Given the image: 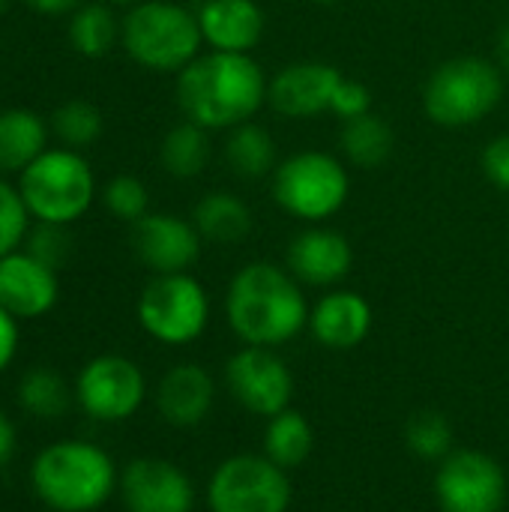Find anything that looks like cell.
<instances>
[{"instance_id":"6da1fadb","label":"cell","mask_w":509,"mask_h":512,"mask_svg":"<svg viewBox=\"0 0 509 512\" xmlns=\"http://www.w3.org/2000/svg\"><path fill=\"white\" fill-rule=\"evenodd\" d=\"M309 300L285 264L249 261L225 291V321L243 345L282 348L309 330Z\"/></svg>"},{"instance_id":"7a4b0ae2","label":"cell","mask_w":509,"mask_h":512,"mask_svg":"<svg viewBox=\"0 0 509 512\" xmlns=\"http://www.w3.org/2000/svg\"><path fill=\"white\" fill-rule=\"evenodd\" d=\"M270 78L252 54L201 51L177 75V105L183 120L210 132H228L258 117L267 105Z\"/></svg>"},{"instance_id":"3957f363","label":"cell","mask_w":509,"mask_h":512,"mask_svg":"<svg viewBox=\"0 0 509 512\" xmlns=\"http://www.w3.org/2000/svg\"><path fill=\"white\" fill-rule=\"evenodd\" d=\"M30 486L48 510L93 512L114 495L120 474L102 447L72 438L48 444L33 459Z\"/></svg>"},{"instance_id":"277c9868","label":"cell","mask_w":509,"mask_h":512,"mask_svg":"<svg viewBox=\"0 0 509 512\" xmlns=\"http://www.w3.org/2000/svg\"><path fill=\"white\" fill-rule=\"evenodd\" d=\"M120 45L132 63L162 75H180L204 51L195 9L174 0H141L129 6L120 24Z\"/></svg>"},{"instance_id":"5b68a950","label":"cell","mask_w":509,"mask_h":512,"mask_svg":"<svg viewBox=\"0 0 509 512\" xmlns=\"http://www.w3.org/2000/svg\"><path fill=\"white\" fill-rule=\"evenodd\" d=\"M507 75L495 60L462 54L438 63L423 84V111L441 129H471L504 99Z\"/></svg>"},{"instance_id":"8992f818","label":"cell","mask_w":509,"mask_h":512,"mask_svg":"<svg viewBox=\"0 0 509 512\" xmlns=\"http://www.w3.org/2000/svg\"><path fill=\"white\" fill-rule=\"evenodd\" d=\"M270 192L282 213L303 225L330 222L351 198V174L342 156L327 150H300L279 159L270 174Z\"/></svg>"},{"instance_id":"52a82bcc","label":"cell","mask_w":509,"mask_h":512,"mask_svg":"<svg viewBox=\"0 0 509 512\" xmlns=\"http://www.w3.org/2000/svg\"><path fill=\"white\" fill-rule=\"evenodd\" d=\"M15 186L30 219L51 225H75L99 195L90 162L69 147H48L18 174Z\"/></svg>"},{"instance_id":"ba28073f","label":"cell","mask_w":509,"mask_h":512,"mask_svg":"<svg viewBox=\"0 0 509 512\" xmlns=\"http://www.w3.org/2000/svg\"><path fill=\"white\" fill-rule=\"evenodd\" d=\"M141 330L168 348L192 345L210 324V294L192 273L153 276L138 297Z\"/></svg>"},{"instance_id":"9c48e42d","label":"cell","mask_w":509,"mask_h":512,"mask_svg":"<svg viewBox=\"0 0 509 512\" xmlns=\"http://www.w3.org/2000/svg\"><path fill=\"white\" fill-rule=\"evenodd\" d=\"M291 477L264 453H240L216 465L207 480L210 512H288Z\"/></svg>"},{"instance_id":"30bf717a","label":"cell","mask_w":509,"mask_h":512,"mask_svg":"<svg viewBox=\"0 0 509 512\" xmlns=\"http://www.w3.org/2000/svg\"><path fill=\"white\" fill-rule=\"evenodd\" d=\"M75 402L96 423H123L147 399V378L138 363L120 354L93 357L75 378Z\"/></svg>"},{"instance_id":"8fae6325","label":"cell","mask_w":509,"mask_h":512,"mask_svg":"<svg viewBox=\"0 0 509 512\" xmlns=\"http://www.w3.org/2000/svg\"><path fill=\"white\" fill-rule=\"evenodd\" d=\"M507 492L501 462L480 450H453L435 474L441 512H504Z\"/></svg>"},{"instance_id":"7c38bea8","label":"cell","mask_w":509,"mask_h":512,"mask_svg":"<svg viewBox=\"0 0 509 512\" xmlns=\"http://www.w3.org/2000/svg\"><path fill=\"white\" fill-rule=\"evenodd\" d=\"M225 387L243 411L270 420L279 411L291 408L294 375L291 366L276 354V348L243 345L225 363Z\"/></svg>"},{"instance_id":"4fadbf2b","label":"cell","mask_w":509,"mask_h":512,"mask_svg":"<svg viewBox=\"0 0 509 512\" xmlns=\"http://www.w3.org/2000/svg\"><path fill=\"white\" fill-rule=\"evenodd\" d=\"M129 240L135 258L147 270H153V276L189 273L204 246L192 219H183L177 213H147L132 225Z\"/></svg>"},{"instance_id":"5bb4252c","label":"cell","mask_w":509,"mask_h":512,"mask_svg":"<svg viewBox=\"0 0 509 512\" xmlns=\"http://www.w3.org/2000/svg\"><path fill=\"white\" fill-rule=\"evenodd\" d=\"M120 498L126 512H192L195 486L189 474L156 456L132 459L120 474Z\"/></svg>"},{"instance_id":"9a60e30c","label":"cell","mask_w":509,"mask_h":512,"mask_svg":"<svg viewBox=\"0 0 509 512\" xmlns=\"http://www.w3.org/2000/svg\"><path fill=\"white\" fill-rule=\"evenodd\" d=\"M345 72L324 60H297L282 66L267 87V105L288 120H312L330 114L333 93Z\"/></svg>"},{"instance_id":"2e32d148","label":"cell","mask_w":509,"mask_h":512,"mask_svg":"<svg viewBox=\"0 0 509 512\" xmlns=\"http://www.w3.org/2000/svg\"><path fill=\"white\" fill-rule=\"evenodd\" d=\"M285 267L303 288H339L351 267H354V249L348 237L336 228L324 225H306L297 231L285 249Z\"/></svg>"},{"instance_id":"e0dca14e","label":"cell","mask_w":509,"mask_h":512,"mask_svg":"<svg viewBox=\"0 0 509 512\" xmlns=\"http://www.w3.org/2000/svg\"><path fill=\"white\" fill-rule=\"evenodd\" d=\"M60 297V279L57 270L36 261L30 252L15 249L0 258V306L18 318H42L54 309Z\"/></svg>"},{"instance_id":"ac0fdd59","label":"cell","mask_w":509,"mask_h":512,"mask_svg":"<svg viewBox=\"0 0 509 512\" xmlns=\"http://www.w3.org/2000/svg\"><path fill=\"white\" fill-rule=\"evenodd\" d=\"M372 306L351 288L324 291L309 312V333L327 351H351L372 333Z\"/></svg>"},{"instance_id":"d6986e66","label":"cell","mask_w":509,"mask_h":512,"mask_svg":"<svg viewBox=\"0 0 509 512\" xmlns=\"http://www.w3.org/2000/svg\"><path fill=\"white\" fill-rule=\"evenodd\" d=\"M195 15L210 51L252 54L267 33V12L258 0H201Z\"/></svg>"},{"instance_id":"ffe728a7","label":"cell","mask_w":509,"mask_h":512,"mask_svg":"<svg viewBox=\"0 0 509 512\" xmlns=\"http://www.w3.org/2000/svg\"><path fill=\"white\" fill-rule=\"evenodd\" d=\"M216 402V381L201 363H177L171 366L156 390L159 417L174 429L201 426Z\"/></svg>"},{"instance_id":"44dd1931","label":"cell","mask_w":509,"mask_h":512,"mask_svg":"<svg viewBox=\"0 0 509 512\" xmlns=\"http://www.w3.org/2000/svg\"><path fill=\"white\" fill-rule=\"evenodd\" d=\"M189 219L198 228L201 240L213 246H237L252 231V207L228 189L204 192L195 201Z\"/></svg>"},{"instance_id":"7402d4cb","label":"cell","mask_w":509,"mask_h":512,"mask_svg":"<svg viewBox=\"0 0 509 512\" xmlns=\"http://www.w3.org/2000/svg\"><path fill=\"white\" fill-rule=\"evenodd\" d=\"M48 120L30 108H3L0 111V174H21L36 156L48 150Z\"/></svg>"},{"instance_id":"603a6c76","label":"cell","mask_w":509,"mask_h":512,"mask_svg":"<svg viewBox=\"0 0 509 512\" xmlns=\"http://www.w3.org/2000/svg\"><path fill=\"white\" fill-rule=\"evenodd\" d=\"M222 156H225V165L231 168V174L240 180H264L279 165L273 132L255 120L240 123L225 132Z\"/></svg>"},{"instance_id":"cb8c5ba5","label":"cell","mask_w":509,"mask_h":512,"mask_svg":"<svg viewBox=\"0 0 509 512\" xmlns=\"http://www.w3.org/2000/svg\"><path fill=\"white\" fill-rule=\"evenodd\" d=\"M393 147H396L393 126L375 111L345 120L339 129V153L345 165H354L360 171L381 168L393 156Z\"/></svg>"},{"instance_id":"d4e9b609","label":"cell","mask_w":509,"mask_h":512,"mask_svg":"<svg viewBox=\"0 0 509 512\" xmlns=\"http://www.w3.org/2000/svg\"><path fill=\"white\" fill-rule=\"evenodd\" d=\"M213 159V144H210V129L183 120L171 126L159 144V162L165 174L174 180H195L204 174V168Z\"/></svg>"},{"instance_id":"484cf974","label":"cell","mask_w":509,"mask_h":512,"mask_svg":"<svg viewBox=\"0 0 509 512\" xmlns=\"http://www.w3.org/2000/svg\"><path fill=\"white\" fill-rule=\"evenodd\" d=\"M315 453V429L309 423V417L297 408H285L276 417L267 420L264 429V456L285 468L294 471L303 462H309V456Z\"/></svg>"},{"instance_id":"4316f807","label":"cell","mask_w":509,"mask_h":512,"mask_svg":"<svg viewBox=\"0 0 509 512\" xmlns=\"http://www.w3.org/2000/svg\"><path fill=\"white\" fill-rule=\"evenodd\" d=\"M120 18L111 12V3L105 0H90L81 3L72 18H69V42L81 57H105L117 42H120Z\"/></svg>"},{"instance_id":"83f0119b","label":"cell","mask_w":509,"mask_h":512,"mask_svg":"<svg viewBox=\"0 0 509 512\" xmlns=\"http://www.w3.org/2000/svg\"><path fill=\"white\" fill-rule=\"evenodd\" d=\"M72 399H75V390H69L63 375L48 366H36V369L24 372V378L18 381V402L36 420L51 423V420L63 417L69 411Z\"/></svg>"},{"instance_id":"f1b7e54d","label":"cell","mask_w":509,"mask_h":512,"mask_svg":"<svg viewBox=\"0 0 509 512\" xmlns=\"http://www.w3.org/2000/svg\"><path fill=\"white\" fill-rule=\"evenodd\" d=\"M48 129L60 141V147L84 150L102 135V111L87 99H66L54 108Z\"/></svg>"},{"instance_id":"f546056e","label":"cell","mask_w":509,"mask_h":512,"mask_svg":"<svg viewBox=\"0 0 509 512\" xmlns=\"http://www.w3.org/2000/svg\"><path fill=\"white\" fill-rule=\"evenodd\" d=\"M453 426L441 411H417L405 423V444L423 462H444L453 453Z\"/></svg>"},{"instance_id":"4dcf8cb0","label":"cell","mask_w":509,"mask_h":512,"mask_svg":"<svg viewBox=\"0 0 509 512\" xmlns=\"http://www.w3.org/2000/svg\"><path fill=\"white\" fill-rule=\"evenodd\" d=\"M99 198L105 204V210L111 216H117L120 222L135 225L138 219H144L150 213V192L147 183L135 174H117L111 177L102 189Z\"/></svg>"},{"instance_id":"1f68e13d","label":"cell","mask_w":509,"mask_h":512,"mask_svg":"<svg viewBox=\"0 0 509 512\" xmlns=\"http://www.w3.org/2000/svg\"><path fill=\"white\" fill-rule=\"evenodd\" d=\"M30 231V213L27 204L18 192V186H12L3 174H0V258L21 249L24 237Z\"/></svg>"},{"instance_id":"d6a6232c","label":"cell","mask_w":509,"mask_h":512,"mask_svg":"<svg viewBox=\"0 0 509 512\" xmlns=\"http://www.w3.org/2000/svg\"><path fill=\"white\" fill-rule=\"evenodd\" d=\"M24 252H30L36 261L48 264L51 270H60L69 255H72V234L69 225H51V222H36L30 225L24 237Z\"/></svg>"},{"instance_id":"836d02e7","label":"cell","mask_w":509,"mask_h":512,"mask_svg":"<svg viewBox=\"0 0 509 512\" xmlns=\"http://www.w3.org/2000/svg\"><path fill=\"white\" fill-rule=\"evenodd\" d=\"M372 111V90L363 84V81H354V78H342V84L336 87L333 93V105H330V114H336L342 123L345 120H354V117H363Z\"/></svg>"},{"instance_id":"e575fe53","label":"cell","mask_w":509,"mask_h":512,"mask_svg":"<svg viewBox=\"0 0 509 512\" xmlns=\"http://www.w3.org/2000/svg\"><path fill=\"white\" fill-rule=\"evenodd\" d=\"M480 168L498 192L509 195V132H501L486 141L480 153Z\"/></svg>"},{"instance_id":"d590c367","label":"cell","mask_w":509,"mask_h":512,"mask_svg":"<svg viewBox=\"0 0 509 512\" xmlns=\"http://www.w3.org/2000/svg\"><path fill=\"white\" fill-rule=\"evenodd\" d=\"M18 318H12L3 306H0V372L9 369V363L15 360L18 354Z\"/></svg>"},{"instance_id":"8d00e7d4","label":"cell","mask_w":509,"mask_h":512,"mask_svg":"<svg viewBox=\"0 0 509 512\" xmlns=\"http://www.w3.org/2000/svg\"><path fill=\"white\" fill-rule=\"evenodd\" d=\"M15 450H18V432H15V423L9 420L6 411H0V468H6L12 459H15Z\"/></svg>"},{"instance_id":"74e56055","label":"cell","mask_w":509,"mask_h":512,"mask_svg":"<svg viewBox=\"0 0 509 512\" xmlns=\"http://www.w3.org/2000/svg\"><path fill=\"white\" fill-rule=\"evenodd\" d=\"M21 3L39 15H63V12H75L84 0H21Z\"/></svg>"},{"instance_id":"f35d334b","label":"cell","mask_w":509,"mask_h":512,"mask_svg":"<svg viewBox=\"0 0 509 512\" xmlns=\"http://www.w3.org/2000/svg\"><path fill=\"white\" fill-rule=\"evenodd\" d=\"M495 63H498V69L507 75L509 81V21L498 30V39H495Z\"/></svg>"},{"instance_id":"ab89813d","label":"cell","mask_w":509,"mask_h":512,"mask_svg":"<svg viewBox=\"0 0 509 512\" xmlns=\"http://www.w3.org/2000/svg\"><path fill=\"white\" fill-rule=\"evenodd\" d=\"M105 3H111V6H135L141 0H105Z\"/></svg>"},{"instance_id":"60d3db41","label":"cell","mask_w":509,"mask_h":512,"mask_svg":"<svg viewBox=\"0 0 509 512\" xmlns=\"http://www.w3.org/2000/svg\"><path fill=\"white\" fill-rule=\"evenodd\" d=\"M315 6H336V3H342V0H312Z\"/></svg>"},{"instance_id":"b9f144b4","label":"cell","mask_w":509,"mask_h":512,"mask_svg":"<svg viewBox=\"0 0 509 512\" xmlns=\"http://www.w3.org/2000/svg\"><path fill=\"white\" fill-rule=\"evenodd\" d=\"M6 6H9V0H0V12H6Z\"/></svg>"}]
</instances>
